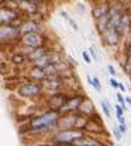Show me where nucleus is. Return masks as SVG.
Masks as SVG:
<instances>
[{"instance_id": "obj_33", "label": "nucleus", "mask_w": 131, "mask_h": 146, "mask_svg": "<svg viewBox=\"0 0 131 146\" xmlns=\"http://www.w3.org/2000/svg\"><path fill=\"white\" fill-rule=\"evenodd\" d=\"M128 91H130V93H131V86H130V87H128Z\"/></svg>"}, {"instance_id": "obj_26", "label": "nucleus", "mask_w": 131, "mask_h": 146, "mask_svg": "<svg viewBox=\"0 0 131 146\" xmlns=\"http://www.w3.org/2000/svg\"><path fill=\"white\" fill-rule=\"evenodd\" d=\"M107 70L110 72V74H112L113 77H114V76H117V73H116V69H114V66H112V65H109V66H107Z\"/></svg>"}, {"instance_id": "obj_1", "label": "nucleus", "mask_w": 131, "mask_h": 146, "mask_svg": "<svg viewBox=\"0 0 131 146\" xmlns=\"http://www.w3.org/2000/svg\"><path fill=\"white\" fill-rule=\"evenodd\" d=\"M59 115L61 114L54 110H47L38 115H34L28 121V131L31 133H37V135L54 131Z\"/></svg>"}, {"instance_id": "obj_25", "label": "nucleus", "mask_w": 131, "mask_h": 146, "mask_svg": "<svg viewBox=\"0 0 131 146\" xmlns=\"http://www.w3.org/2000/svg\"><path fill=\"white\" fill-rule=\"evenodd\" d=\"M117 129L120 131V133H121V135L127 133V127H126V125H123V124H118V127H117Z\"/></svg>"}, {"instance_id": "obj_17", "label": "nucleus", "mask_w": 131, "mask_h": 146, "mask_svg": "<svg viewBox=\"0 0 131 146\" xmlns=\"http://www.w3.org/2000/svg\"><path fill=\"white\" fill-rule=\"evenodd\" d=\"M123 69H124V73H126V74L130 76V73H131V52L127 54L126 60L123 62Z\"/></svg>"}, {"instance_id": "obj_34", "label": "nucleus", "mask_w": 131, "mask_h": 146, "mask_svg": "<svg viewBox=\"0 0 131 146\" xmlns=\"http://www.w3.org/2000/svg\"><path fill=\"white\" fill-rule=\"evenodd\" d=\"M130 80H131V73H130Z\"/></svg>"}, {"instance_id": "obj_2", "label": "nucleus", "mask_w": 131, "mask_h": 146, "mask_svg": "<svg viewBox=\"0 0 131 146\" xmlns=\"http://www.w3.org/2000/svg\"><path fill=\"white\" fill-rule=\"evenodd\" d=\"M17 94L21 98H38L44 94V90H42L41 83L28 80V82L21 83L17 87Z\"/></svg>"}, {"instance_id": "obj_6", "label": "nucleus", "mask_w": 131, "mask_h": 146, "mask_svg": "<svg viewBox=\"0 0 131 146\" xmlns=\"http://www.w3.org/2000/svg\"><path fill=\"white\" fill-rule=\"evenodd\" d=\"M42 90L45 91H51V93H58V91H62V87H65L63 84V80L61 76H52V77H47L42 83Z\"/></svg>"}, {"instance_id": "obj_23", "label": "nucleus", "mask_w": 131, "mask_h": 146, "mask_svg": "<svg viewBox=\"0 0 131 146\" xmlns=\"http://www.w3.org/2000/svg\"><path fill=\"white\" fill-rule=\"evenodd\" d=\"M82 56H83V59H85V62H86V63H92V59H90V55L88 54L86 51H83V52H82Z\"/></svg>"}, {"instance_id": "obj_12", "label": "nucleus", "mask_w": 131, "mask_h": 146, "mask_svg": "<svg viewBox=\"0 0 131 146\" xmlns=\"http://www.w3.org/2000/svg\"><path fill=\"white\" fill-rule=\"evenodd\" d=\"M38 23L35 21H25L20 28V35H25V34H31V33H37L38 31Z\"/></svg>"}, {"instance_id": "obj_3", "label": "nucleus", "mask_w": 131, "mask_h": 146, "mask_svg": "<svg viewBox=\"0 0 131 146\" xmlns=\"http://www.w3.org/2000/svg\"><path fill=\"white\" fill-rule=\"evenodd\" d=\"M20 28L11 24H4L0 25V44H10L19 39Z\"/></svg>"}, {"instance_id": "obj_10", "label": "nucleus", "mask_w": 131, "mask_h": 146, "mask_svg": "<svg viewBox=\"0 0 131 146\" xmlns=\"http://www.w3.org/2000/svg\"><path fill=\"white\" fill-rule=\"evenodd\" d=\"M79 112L80 114H83L85 117H88V118H90L93 114H96V108H94L93 103H92V100L89 98V97H83V100H82V104H80V107H79Z\"/></svg>"}, {"instance_id": "obj_21", "label": "nucleus", "mask_w": 131, "mask_h": 146, "mask_svg": "<svg viewBox=\"0 0 131 146\" xmlns=\"http://www.w3.org/2000/svg\"><path fill=\"white\" fill-rule=\"evenodd\" d=\"M114 108H116V114H117V118H120V117H124V110L120 107V104H116V106H114Z\"/></svg>"}, {"instance_id": "obj_32", "label": "nucleus", "mask_w": 131, "mask_h": 146, "mask_svg": "<svg viewBox=\"0 0 131 146\" xmlns=\"http://www.w3.org/2000/svg\"><path fill=\"white\" fill-rule=\"evenodd\" d=\"M13 1H14V3H17V4H19V3H21V1H24V0H13Z\"/></svg>"}, {"instance_id": "obj_13", "label": "nucleus", "mask_w": 131, "mask_h": 146, "mask_svg": "<svg viewBox=\"0 0 131 146\" xmlns=\"http://www.w3.org/2000/svg\"><path fill=\"white\" fill-rule=\"evenodd\" d=\"M19 6H20V9H23L24 11H27V13H30V14H34V13L38 11L37 3L33 1V0H24V1L19 3Z\"/></svg>"}, {"instance_id": "obj_24", "label": "nucleus", "mask_w": 131, "mask_h": 146, "mask_svg": "<svg viewBox=\"0 0 131 146\" xmlns=\"http://www.w3.org/2000/svg\"><path fill=\"white\" fill-rule=\"evenodd\" d=\"M109 83H110V86H112L113 89H118V83H120V82H117L114 77H112V79L109 80Z\"/></svg>"}, {"instance_id": "obj_16", "label": "nucleus", "mask_w": 131, "mask_h": 146, "mask_svg": "<svg viewBox=\"0 0 131 146\" xmlns=\"http://www.w3.org/2000/svg\"><path fill=\"white\" fill-rule=\"evenodd\" d=\"M11 62L14 63V65H24L25 62H27V56L23 54V52H19V54H14L13 55V58H11Z\"/></svg>"}, {"instance_id": "obj_18", "label": "nucleus", "mask_w": 131, "mask_h": 146, "mask_svg": "<svg viewBox=\"0 0 131 146\" xmlns=\"http://www.w3.org/2000/svg\"><path fill=\"white\" fill-rule=\"evenodd\" d=\"M100 106H102V110H103V112H104V115L107 117V118H110V104L106 101V100H102L100 101Z\"/></svg>"}, {"instance_id": "obj_27", "label": "nucleus", "mask_w": 131, "mask_h": 146, "mask_svg": "<svg viewBox=\"0 0 131 146\" xmlns=\"http://www.w3.org/2000/svg\"><path fill=\"white\" fill-rule=\"evenodd\" d=\"M68 21H69V24H71V25H72V27H74V30H75V31H78V24H76L75 21H74V20H72V18H69V20H68Z\"/></svg>"}, {"instance_id": "obj_22", "label": "nucleus", "mask_w": 131, "mask_h": 146, "mask_svg": "<svg viewBox=\"0 0 131 146\" xmlns=\"http://www.w3.org/2000/svg\"><path fill=\"white\" fill-rule=\"evenodd\" d=\"M113 133H114V136H116V139H117V141H121L123 135L120 133V131L117 129V127H114V128H113Z\"/></svg>"}, {"instance_id": "obj_14", "label": "nucleus", "mask_w": 131, "mask_h": 146, "mask_svg": "<svg viewBox=\"0 0 131 146\" xmlns=\"http://www.w3.org/2000/svg\"><path fill=\"white\" fill-rule=\"evenodd\" d=\"M109 9H110V4H109V3H104V4H100V6L94 7L93 17L97 20V18L103 17V16H107V14H109Z\"/></svg>"}, {"instance_id": "obj_7", "label": "nucleus", "mask_w": 131, "mask_h": 146, "mask_svg": "<svg viewBox=\"0 0 131 146\" xmlns=\"http://www.w3.org/2000/svg\"><path fill=\"white\" fill-rule=\"evenodd\" d=\"M102 36H103L106 45L113 46V45H117V44L120 42V36L121 35L117 33L116 28H113V27H109V25H107V28L104 30V33L102 34Z\"/></svg>"}, {"instance_id": "obj_4", "label": "nucleus", "mask_w": 131, "mask_h": 146, "mask_svg": "<svg viewBox=\"0 0 131 146\" xmlns=\"http://www.w3.org/2000/svg\"><path fill=\"white\" fill-rule=\"evenodd\" d=\"M83 94H78V93H74V94H69L66 103L63 104V107L59 110V114H72V112H78L79 111V107L82 104V100H83Z\"/></svg>"}, {"instance_id": "obj_8", "label": "nucleus", "mask_w": 131, "mask_h": 146, "mask_svg": "<svg viewBox=\"0 0 131 146\" xmlns=\"http://www.w3.org/2000/svg\"><path fill=\"white\" fill-rule=\"evenodd\" d=\"M21 42H23L24 46H28V48H38V46L42 45V36L39 35L38 33L25 34V35H23Z\"/></svg>"}, {"instance_id": "obj_15", "label": "nucleus", "mask_w": 131, "mask_h": 146, "mask_svg": "<svg viewBox=\"0 0 131 146\" xmlns=\"http://www.w3.org/2000/svg\"><path fill=\"white\" fill-rule=\"evenodd\" d=\"M96 24H97L99 33L103 34L104 30H106L107 25H109V14H107V16H103V17H100V18H97V20H96Z\"/></svg>"}, {"instance_id": "obj_36", "label": "nucleus", "mask_w": 131, "mask_h": 146, "mask_svg": "<svg viewBox=\"0 0 131 146\" xmlns=\"http://www.w3.org/2000/svg\"><path fill=\"white\" fill-rule=\"evenodd\" d=\"M48 1H49V0H48Z\"/></svg>"}, {"instance_id": "obj_28", "label": "nucleus", "mask_w": 131, "mask_h": 146, "mask_svg": "<svg viewBox=\"0 0 131 146\" xmlns=\"http://www.w3.org/2000/svg\"><path fill=\"white\" fill-rule=\"evenodd\" d=\"M124 101H126V104H128V107L131 106V97L130 96H127V97H124Z\"/></svg>"}, {"instance_id": "obj_9", "label": "nucleus", "mask_w": 131, "mask_h": 146, "mask_svg": "<svg viewBox=\"0 0 131 146\" xmlns=\"http://www.w3.org/2000/svg\"><path fill=\"white\" fill-rule=\"evenodd\" d=\"M17 20V13L9 7H0V25L13 24Z\"/></svg>"}, {"instance_id": "obj_20", "label": "nucleus", "mask_w": 131, "mask_h": 146, "mask_svg": "<svg viewBox=\"0 0 131 146\" xmlns=\"http://www.w3.org/2000/svg\"><path fill=\"white\" fill-rule=\"evenodd\" d=\"M92 87H93L96 91H102V84H100V80L99 77H92Z\"/></svg>"}, {"instance_id": "obj_31", "label": "nucleus", "mask_w": 131, "mask_h": 146, "mask_svg": "<svg viewBox=\"0 0 131 146\" xmlns=\"http://www.w3.org/2000/svg\"><path fill=\"white\" fill-rule=\"evenodd\" d=\"M118 89H120V90L123 91V93L126 91V87H124V84H123V83H118Z\"/></svg>"}, {"instance_id": "obj_30", "label": "nucleus", "mask_w": 131, "mask_h": 146, "mask_svg": "<svg viewBox=\"0 0 131 146\" xmlns=\"http://www.w3.org/2000/svg\"><path fill=\"white\" fill-rule=\"evenodd\" d=\"M90 55L93 56V58H94V59H96V60L99 59V58H97V55H96V52H94V48H90Z\"/></svg>"}, {"instance_id": "obj_35", "label": "nucleus", "mask_w": 131, "mask_h": 146, "mask_svg": "<svg viewBox=\"0 0 131 146\" xmlns=\"http://www.w3.org/2000/svg\"><path fill=\"white\" fill-rule=\"evenodd\" d=\"M130 110H131V106H130Z\"/></svg>"}, {"instance_id": "obj_19", "label": "nucleus", "mask_w": 131, "mask_h": 146, "mask_svg": "<svg viewBox=\"0 0 131 146\" xmlns=\"http://www.w3.org/2000/svg\"><path fill=\"white\" fill-rule=\"evenodd\" d=\"M116 98H117V101H118V104H120V107L123 110H127V104H126V101H124V94L123 93H117L116 94Z\"/></svg>"}, {"instance_id": "obj_11", "label": "nucleus", "mask_w": 131, "mask_h": 146, "mask_svg": "<svg viewBox=\"0 0 131 146\" xmlns=\"http://www.w3.org/2000/svg\"><path fill=\"white\" fill-rule=\"evenodd\" d=\"M28 77L31 82H37V83H42L47 76H45V72L42 68H38V66H33L30 70H28Z\"/></svg>"}, {"instance_id": "obj_5", "label": "nucleus", "mask_w": 131, "mask_h": 146, "mask_svg": "<svg viewBox=\"0 0 131 146\" xmlns=\"http://www.w3.org/2000/svg\"><path fill=\"white\" fill-rule=\"evenodd\" d=\"M69 94L65 93V91H58V93H52L51 96H48L47 98V107L48 110H54V111H58L63 107V104L66 103Z\"/></svg>"}, {"instance_id": "obj_29", "label": "nucleus", "mask_w": 131, "mask_h": 146, "mask_svg": "<svg viewBox=\"0 0 131 146\" xmlns=\"http://www.w3.org/2000/svg\"><path fill=\"white\" fill-rule=\"evenodd\" d=\"M117 119H118V124L126 125V118H124V117H120V118H117Z\"/></svg>"}]
</instances>
